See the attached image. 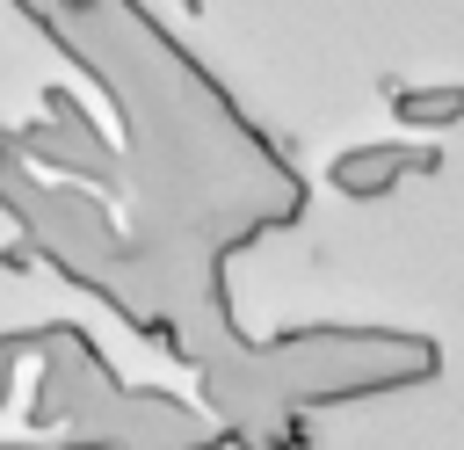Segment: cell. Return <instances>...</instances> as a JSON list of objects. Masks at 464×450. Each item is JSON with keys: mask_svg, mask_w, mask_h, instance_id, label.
I'll list each match as a JSON object with an SVG mask.
<instances>
[{"mask_svg": "<svg viewBox=\"0 0 464 450\" xmlns=\"http://www.w3.org/2000/svg\"><path fill=\"white\" fill-rule=\"evenodd\" d=\"M203 377V414L225 428V450H304V414L341 399H384L442 377L435 334L406 327H290L239 334L225 298H196L167 341Z\"/></svg>", "mask_w": 464, "mask_h": 450, "instance_id": "6da1fadb", "label": "cell"}, {"mask_svg": "<svg viewBox=\"0 0 464 450\" xmlns=\"http://www.w3.org/2000/svg\"><path fill=\"white\" fill-rule=\"evenodd\" d=\"M442 167V145H406V138H370V145H348V152H334V167H326V181L348 196V203H377V196H392L406 174H435Z\"/></svg>", "mask_w": 464, "mask_h": 450, "instance_id": "7a4b0ae2", "label": "cell"}, {"mask_svg": "<svg viewBox=\"0 0 464 450\" xmlns=\"http://www.w3.org/2000/svg\"><path fill=\"white\" fill-rule=\"evenodd\" d=\"M384 102H392V116H399L406 131H450V123L464 116V87H457V80H435V87H406V80H392Z\"/></svg>", "mask_w": 464, "mask_h": 450, "instance_id": "3957f363", "label": "cell"}, {"mask_svg": "<svg viewBox=\"0 0 464 450\" xmlns=\"http://www.w3.org/2000/svg\"><path fill=\"white\" fill-rule=\"evenodd\" d=\"M36 102H44V123H58L65 138H80L87 152H102V160H116V167H123V152H116V138H109V131L94 123V109H87V102H80V94H72L65 80H44V94H36Z\"/></svg>", "mask_w": 464, "mask_h": 450, "instance_id": "277c9868", "label": "cell"}, {"mask_svg": "<svg viewBox=\"0 0 464 450\" xmlns=\"http://www.w3.org/2000/svg\"><path fill=\"white\" fill-rule=\"evenodd\" d=\"M29 348H36V327H7V334H0V377H7V370H22V356H29Z\"/></svg>", "mask_w": 464, "mask_h": 450, "instance_id": "5b68a950", "label": "cell"}, {"mask_svg": "<svg viewBox=\"0 0 464 450\" xmlns=\"http://www.w3.org/2000/svg\"><path fill=\"white\" fill-rule=\"evenodd\" d=\"M0 450H87V443L80 435H29L22 428V435H0Z\"/></svg>", "mask_w": 464, "mask_h": 450, "instance_id": "8992f818", "label": "cell"}]
</instances>
